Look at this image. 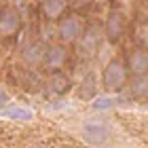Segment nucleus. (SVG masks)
<instances>
[{
    "label": "nucleus",
    "mask_w": 148,
    "mask_h": 148,
    "mask_svg": "<svg viewBox=\"0 0 148 148\" xmlns=\"http://www.w3.org/2000/svg\"><path fill=\"white\" fill-rule=\"evenodd\" d=\"M0 116L6 121H17V123H32L36 119V112L25 104H9L6 108L0 110Z\"/></svg>",
    "instance_id": "11"
},
{
    "label": "nucleus",
    "mask_w": 148,
    "mask_h": 148,
    "mask_svg": "<svg viewBox=\"0 0 148 148\" xmlns=\"http://www.w3.org/2000/svg\"><path fill=\"white\" fill-rule=\"evenodd\" d=\"M125 91H127V97L133 102L148 99V74L146 76H133L131 80H127Z\"/></svg>",
    "instance_id": "14"
},
{
    "label": "nucleus",
    "mask_w": 148,
    "mask_h": 148,
    "mask_svg": "<svg viewBox=\"0 0 148 148\" xmlns=\"http://www.w3.org/2000/svg\"><path fill=\"white\" fill-rule=\"evenodd\" d=\"M45 89L51 93L53 97H66V93L72 89V80L66 76L64 72H51L45 83Z\"/></svg>",
    "instance_id": "12"
},
{
    "label": "nucleus",
    "mask_w": 148,
    "mask_h": 148,
    "mask_svg": "<svg viewBox=\"0 0 148 148\" xmlns=\"http://www.w3.org/2000/svg\"><path fill=\"white\" fill-rule=\"evenodd\" d=\"M72 110H74V104L70 99H66V97H55L53 102L45 104V112H51V114H55V112H72Z\"/></svg>",
    "instance_id": "16"
},
{
    "label": "nucleus",
    "mask_w": 148,
    "mask_h": 148,
    "mask_svg": "<svg viewBox=\"0 0 148 148\" xmlns=\"http://www.w3.org/2000/svg\"><path fill=\"white\" fill-rule=\"evenodd\" d=\"M123 104H125V97L121 93H97L89 102V108L91 112H110Z\"/></svg>",
    "instance_id": "9"
},
{
    "label": "nucleus",
    "mask_w": 148,
    "mask_h": 148,
    "mask_svg": "<svg viewBox=\"0 0 148 148\" xmlns=\"http://www.w3.org/2000/svg\"><path fill=\"white\" fill-rule=\"evenodd\" d=\"M104 40H106L104 28L99 23L87 25V28H83V34H80L76 38V42H74V47H76V55L80 59H85V62H89V59H93L99 51H102Z\"/></svg>",
    "instance_id": "2"
},
{
    "label": "nucleus",
    "mask_w": 148,
    "mask_h": 148,
    "mask_svg": "<svg viewBox=\"0 0 148 148\" xmlns=\"http://www.w3.org/2000/svg\"><path fill=\"white\" fill-rule=\"evenodd\" d=\"M68 62V49L62 42H53L47 47L45 59H42V68H47L49 72H59Z\"/></svg>",
    "instance_id": "7"
},
{
    "label": "nucleus",
    "mask_w": 148,
    "mask_h": 148,
    "mask_svg": "<svg viewBox=\"0 0 148 148\" xmlns=\"http://www.w3.org/2000/svg\"><path fill=\"white\" fill-rule=\"evenodd\" d=\"M127 80H129V72L127 66L119 59H112L104 66L102 70V87L106 89V93H121L125 89Z\"/></svg>",
    "instance_id": "3"
},
{
    "label": "nucleus",
    "mask_w": 148,
    "mask_h": 148,
    "mask_svg": "<svg viewBox=\"0 0 148 148\" xmlns=\"http://www.w3.org/2000/svg\"><path fill=\"white\" fill-rule=\"evenodd\" d=\"M9 104H11V97L6 95L4 91H0V110H2V108H6Z\"/></svg>",
    "instance_id": "19"
},
{
    "label": "nucleus",
    "mask_w": 148,
    "mask_h": 148,
    "mask_svg": "<svg viewBox=\"0 0 148 148\" xmlns=\"http://www.w3.org/2000/svg\"><path fill=\"white\" fill-rule=\"evenodd\" d=\"M78 142L91 148H138L140 144L106 112H87L66 123Z\"/></svg>",
    "instance_id": "1"
},
{
    "label": "nucleus",
    "mask_w": 148,
    "mask_h": 148,
    "mask_svg": "<svg viewBox=\"0 0 148 148\" xmlns=\"http://www.w3.org/2000/svg\"><path fill=\"white\" fill-rule=\"evenodd\" d=\"M34 148H49V146H34Z\"/></svg>",
    "instance_id": "21"
},
{
    "label": "nucleus",
    "mask_w": 148,
    "mask_h": 148,
    "mask_svg": "<svg viewBox=\"0 0 148 148\" xmlns=\"http://www.w3.org/2000/svg\"><path fill=\"white\" fill-rule=\"evenodd\" d=\"M91 0H74V4H78V6H83V4H89Z\"/></svg>",
    "instance_id": "20"
},
{
    "label": "nucleus",
    "mask_w": 148,
    "mask_h": 148,
    "mask_svg": "<svg viewBox=\"0 0 148 148\" xmlns=\"http://www.w3.org/2000/svg\"><path fill=\"white\" fill-rule=\"evenodd\" d=\"M83 19L78 15H66L57 19V40L62 45H74L76 38L83 34Z\"/></svg>",
    "instance_id": "4"
},
{
    "label": "nucleus",
    "mask_w": 148,
    "mask_h": 148,
    "mask_svg": "<svg viewBox=\"0 0 148 148\" xmlns=\"http://www.w3.org/2000/svg\"><path fill=\"white\" fill-rule=\"evenodd\" d=\"M57 38V23H53V21H47L42 23V28H40V40L47 45H53V40Z\"/></svg>",
    "instance_id": "17"
},
{
    "label": "nucleus",
    "mask_w": 148,
    "mask_h": 148,
    "mask_svg": "<svg viewBox=\"0 0 148 148\" xmlns=\"http://www.w3.org/2000/svg\"><path fill=\"white\" fill-rule=\"evenodd\" d=\"M23 25V15L17 6H2L0 9V36H15Z\"/></svg>",
    "instance_id": "6"
},
{
    "label": "nucleus",
    "mask_w": 148,
    "mask_h": 148,
    "mask_svg": "<svg viewBox=\"0 0 148 148\" xmlns=\"http://www.w3.org/2000/svg\"><path fill=\"white\" fill-rule=\"evenodd\" d=\"M47 42H42V40H32V42H28L21 49V59L23 64L28 66V68H38V66H42V59H45V53H47Z\"/></svg>",
    "instance_id": "8"
},
{
    "label": "nucleus",
    "mask_w": 148,
    "mask_h": 148,
    "mask_svg": "<svg viewBox=\"0 0 148 148\" xmlns=\"http://www.w3.org/2000/svg\"><path fill=\"white\" fill-rule=\"evenodd\" d=\"M127 72L131 76H146L148 74V49H133L127 57Z\"/></svg>",
    "instance_id": "13"
},
{
    "label": "nucleus",
    "mask_w": 148,
    "mask_h": 148,
    "mask_svg": "<svg viewBox=\"0 0 148 148\" xmlns=\"http://www.w3.org/2000/svg\"><path fill=\"white\" fill-rule=\"evenodd\" d=\"M104 28V36L106 40H110V42H116V40L125 34V28H127V15L123 9H119V6H112L108 11V15H106V23L102 25Z\"/></svg>",
    "instance_id": "5"
},
{
    "label": "nucleus",
    "mask_w": 148,
    "mask_h": 148,
    "mask_svg": "<svg viewBox=\"0 0 148 148\" xmlns=\"http://www.w3.org/2000/svg\"><path fill=\"white\" fill-rule=\"evenodd\" d=\"M76 93H78L80 99H87V102H91L99 93V80H97L95 70H85L83 72V78L76 85Z\"/></svg>",
    "instance_id": "10"
},
{
    "label": "nucleus",
    "mask_w": 148,
    "mask_h": 148,
    "mask_svg": "<svg viewBox=\"0 0 148 148\" xmlns=\"http://www.w3.org/2000/svg\"><path fill=\"white\" fill-rule=\"evenodd\" d=\"M70 0H42V13L49 21H55V19L64 17L66 6H68Z\"/></svg>",
    "instance_id": "15"
},
{
    "label": "nucleus",
    "mask_w": 148,
    "mask_h": 148,
    "mask_svg": "<svg viewBox=\"0 0 148 148\" xmlns=\"http://www.w3.org/2000/svg\"><path fill=\"white\" fill-rule=\"evenodd\" d=\"M138 36H140V40H142V42L146 45V49H148V21L138 28Z\"/></svg>",
    "instance_id": "18"
}]
</instances>
